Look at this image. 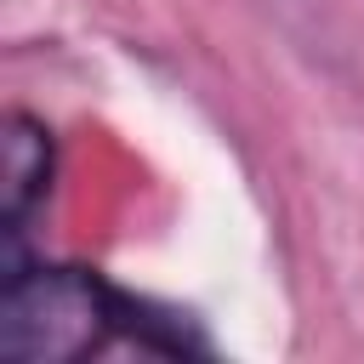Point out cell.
<instances>
[{"label":"cell","mask_w":364,"mask_h":364,"mask_svg":"<svg viewBox=\"0 0 364 364\" xmlns=\"http://www.w3.org/2000/svg\"><path fill=\"white\" fill-rule=\"evenodd\" d=\"M114 341H131V347L165 353V358L210 353V341L182 313L108 284L97 267L6 256L0 353L11 364H74V358L108 353Z\"/></svg>","instance_id":"6da1fadb"},{"label":"cell","mask_w":364,"mask_h":364,"mask_svg":"<svg viewBox=\"0 0 364 364\" xmlns=\"http://www.w3.org/2000/svg\"><path fill=\"white\" fill-rule=\"evenodd\" d=\"M57 182V136L46 119H34L28 108L6 114V205H0V233H6V256H23V233L34 222V210L46 205Z\"/></svg>","instance_id":"7a4b0ae2"}]
</instances>
